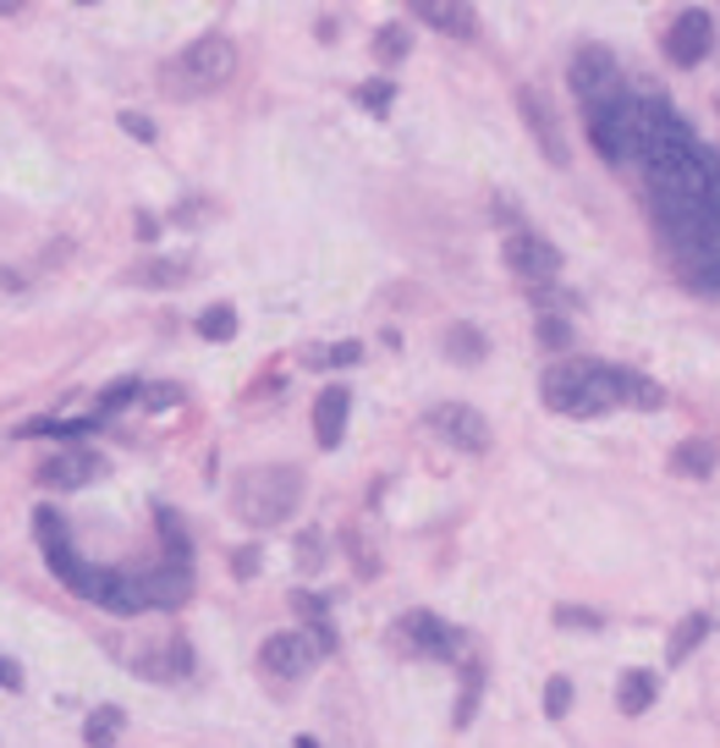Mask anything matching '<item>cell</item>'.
I'll list each match as a JSON object with an SVG mask.
<instances>
[{
	"mask_svg": "<svg viewBox=\"0 0 720 748\" xmlns=\"http://www.w3.org/2000/svg\"><path fill=\"white\" fill-rule=\"evenodd\" d=\"M347 413H352V391H347V386H325V391L313 397V441H319L325 451L341 447Z\"/></svg>",
	"mask_w": 720,
	"mask_h": 748,
	"instance_id": "obj_14",
	"label": "cell"
},
{
	"mask_svg": "<svg viewBox=\"0 0 720 748\" xmlns=\"http://www.w3.org/2000/svg\"><path fill=\"white\" fill-rule=\"evenodd\" d=\"M308 363H358V347H330V352H308Z\"/></svg>",
	"mask_w": 720,
	"mask_h": 748,
	"instance_id": "obj_35",
	"label": "cell"
},
{
	"mask_svg": "<svg viewBox=\"0 0 720 748\" xmlns=\"http://www.w3.org/2000/svg\"><path fill=\"white\" fill-rule=\"evenodd\" d=\"M319 660H325V655H319V644L308 638V627H281V633H270V638L259 644V666H265L270 677H281V683L308 677Z\"/></svg>",
	"mask_w": 720,
	"mask_h": 748,
	"instance_id": "obj_8",
	"label": "cell"
},
{
	"mask_svg": "<svg viewBox=\"0 0 720 748\" xmlns=\"http://www.w3.org/2000/svg\"><path fill=\"white\" fill-rule=\"evenodd\" d=\"M193 276V265L187 259H144V265H133L127 270V281L133 287H182Z\"/></svg>",
	"mask_w": 720,
	"mask_h": 748,
	"instance_id": "obj_19",
	"label": "cell"
},
{
	"mask_svg": "<svg viewBox=\"0 0 720 748\" xmlns=\"http://www.w3.org/2000/svg\"><path fill=\"white\" fill-rule=\"evenodd\" d=\"M33 534H39V545H44V551L66 545V529H61V518H55L50 506H39V512H33Z\"/></svg>",
	"mask_w": 720,
	"mask_h": 748,
	"instance_id": "obj_31",
	"label": "cell"
},
{
	"mask_svg": "<svg viewBox=\"0 0 720 748\" xmlns=\"http://www.w3.org/2000/svg\"><path fill=\"white\" fill-rule=\"evenodd\" d=\"M710 633V616H688V622H677V633H671V644H666V660L671 666H682L693 649H699V638Z\"/></svg>",
	"mask_w": 720,
	"mask_h": 748,
	"instance_id": "obj_25",
	"label": "cell"
},
{
	"mask_svg": "<svg viewBox=\"0 0 720 748\" xmlns=\"http://www.w3.org/2000/svg\"><path fill=\"white\" fill-rule=\"evenodd\" d=\"M232 573H237V578H254V573H259V551H237V556H232Z\"/></svg>",
	"mask_w": 720,
	"mask_h": 748,
	"instance_id": "obj_37",
	"label": "cell"
},
{
	"mask_svg": "<svg viewBox=\"0 0 720 748\" xmlns=\"http://www.w3.org/2000/svg\"><path fill=\"white\" fill-rule=\"evenodd\" d=\"M655 694H660V677H655V672H621V683H616V710H621V716H644V710L655 705Z\"/></svg>",
	"mask_w": 720,
	"mask_h": 748,
	"instance_id": "obj_18",
	"label": "cell"
},
{
	"mask_svg": "<svg viewBox=\"0 0 720 748\" xmlns=\"http://www.w3.org/2000/svg\"><path fill=\"white\" fill-rule=\"evenodd\" d=\"M144 402L148 408H165V402H176V391H171V386H160V391H144Z\"/></svg>",
	"mask_w": 720,
	"mask_h": 748,
	"instance_id": "obj_41",
	"label": "cell"
},
{
	"mask_svg": "<svg viewBox=\"0 0 720 748\" xmlns=\"http://www.w3.org/2000/svg\"><path fill=\"white\" fill-rule=\"evenodd\" d=\"M100 457L94 451H83V447H72V451H55V457H44L39 462V484L44 490H83L89 479H100Z\"/></svg>",
	"mask_w": 720,
	"mask_h": 748,
	"instance_id": "obj_12",
	"label": "cell"
},
{
	"mask_svg": "<svg viewBox=\"0 0 720 748\" xmlns=\"http://www.w3.org/2000/svg\"><path fill=\"white\" fill-rule=\"evenodd\" d=\"M116 738H122V710H116V705L89 710V721H83V744L89 748H116Z\"/></svg>",
	"mask_w": 720,
	"mask_h": 748,
	"instance_id": "obj_22",
	"label": "cell"
},
{
	"mask_svg": "<svg viewBox=\"0 0 720 748\" xmlns=\"http://www.w3.org/2000/svg\"><path fill=\"white\" fill-rule=\"evenodd\" d=\"M122 127H127L133 139H144V144H154V122H148V116H138V111H122Z\"/></svg>",
	"mask_w": 720,
	"mask_h": 748,
	"instance_id": "obj_36",
	"label": "cell"
},
{
	"mask_svg": "<svg viewBox=\"0 0 720 748\" xmlns=\"http://www.w3.org/2000/svg\"><path fill=\"white\" fill-rule=\"evenodd\" d=\"M0 688H11V694L22 688V666H17V660H6V655H0Z\"/></svg>",
	"mask_w": 720,
	"mask_h": 748,
	"instance_id": "obj_39",
	"label": "cell"
},
{
	"mask_svg": "<svg viewBox=\"0 0 720 748\" xmlns=\"http://www.w3.org/2000/svg\"><path fill=\"white\" fill-rule=\"evenodd\" d=\"M556 627H594V633H599V611H583V605H556Z\"/></svg>",
	"mask_w": 720,
	"mask_h": 748,
	"instance_id": "obj_34",
	"label": "cell"
},
{
	"mask_svg": "<svg viewBox=\"0 0 720 748\" xmlns=\"http://www.w3.org/2000/svg\"><path fill=\"white\" fill-rule=\"evenodd\" d=\"M567 710H573V683H567V677H551V683H545V716L562 721Z\"/></svg>",
	"mask_w": 720,
	"mask_h": 748,
	"instance_id": "obj_32",
	"label": "cell"
},
{
	"mask_svg": "<svg viewBox=\"0 0 720 748\" xmlns=\"http://www.w3.org/2000/svg\"><path fill=\"white\" fill-rule=\"evenodd\" d=\"M391 644L402 655H424V660H456L462 655V633L445 627L434 611H402L391 622Z\"/></svg>",
	"mask_w": 720,
	"mask_h": 748,
	"instance_id": "obj_6",
	"label": "cell"
},
{
	"mask_svg": "<svg viewBox=\"0 0 720 748\" xmlns=\"http://www.w3.org/2000/svg\"><path fill=\"white\" fill-rule=\"evenodd\" d=\"M573 341V325L562 319V314H539V347H551V352H562Z\"/></svg>",
	"mask_w": 720,
	"mask_h": 748,
	"instance_id": "obj_30",
	"label": "cell"
},
{
	"mask_svg": "<svg viewBox=\"0 0 720 748\" xmlns=\"http://www.w3.org/2000/svg\"><path fill=\"white\" fill-rule=\"evenodd\" d=\"M408 50H413V28H408V22H385V28L374 33V55H380V66H397Z\"/></svg>",
	"mask_w": 720,
	"mask_h": 748,
	"instance_id": "obj_24",
	"label": "cell"
},
{
	"mask_svg": "<svg viewBox=\"0 0 720 748\" xmlns=\"http://www.w3.org/2000/svg\"><path fill=\"white\" fill-rule=\"evenodd\" d=\"M237 78V44L226 39V33H204V39H193L165 72H160V83H165V94H176V100H198V94H215V89H226Z\"/></svg>",
	"mask_w": 720,
	"mask_h": 748,
	"instance_id": "obj_3",
	"label": "cell"
},
{
	"mask_svg": "<svg viewBox=\"0 0 720 748\" xmlns=\"http://www.w3.org/2000/svg\"><path fill=\"white\" fill-rule=\"evenodd\" d=\"M0 17H22V6L17 0H0Z\"/></svg>",
	"mask_w": 720,
	"mask_h": 748,
	"instance_id": "obj_42",
	"label": "cell"
},
{
	"mask_svg": "<svg viewBox=\"0 0 720 748\" xmlns=\"http://www.w3.org/2000/svg\"><path fill=\"white\" fill-rule=\"evenodd\" d=\"M133 397H144V386H138V380H122V386L100 391V413H116V408H127Z\"/></svg>",
	"mask_w": 720,
	"mask_h": 748,
	"instance_id": "obj_33",
	"label": "cell"
},
{
	"mask_svg": "<svg viewBox=\"0 0 720 748\" xmlns=\"http://www.w3.org/2000/svg\"><path fill=\"white\" fill-rule=\"evenodd\" d=\"M391 100H397V89H391L385 78H380V83H358V105H363V111L385 116V111H391Z\"/></svg>",
	"mask_w": 720,
	"mask_h": 748,
	"instance_id": "obj_29",
	"label": "cell"
},
{
	"mask_svg": "<svg viewBox=\"0 0 720 748\" xmlns=\"http://www.w3.org/2000/svg\"><path fill=\"white\" fill-rule=\"evenodd\" d=\"M440 347H445L451 363H484V352H490L484 330H473V325H451V330L440 336Z\"/></svg>",
	"mask_w": 720,
	"mask_h": 748,
	"instance_id": "obj_20",
	"label": "cell"
},
{
	"mask_svg": "<svg viewBox=\"0 0 720 748\" xmlns=\"http://www.w3.org/2000/svg\"><path fill=\"white\" fill-rule=\"evenodd\" d=\"M588 139L610 165H632L638 160V100H610L588 111Z\"/></svg>",
	"mask_w": 720,
	"mask_h": 748,
	"instance_id": "obj_5",
	"label": "cell"
},
{
	"mask_svg": "<svg viewBox=\"0 0 720 748\" xmlns=\"http://www.w3.org/2000/svg\"><path fill=\"white\" fill-rule=\"evenodd\" d=\"M302 468H287V462H265V468H248L232 479V512L254 529H276L287 523L291 512L302 506Z\"/></svg>",
	"mask_w": 720,
	"mask_h": 748,
	"instance_id": "obj_2",
	"label": "cell"
},
{
	"mask_svg": "<svg viewBox=\"0 0 720 748\" xmlns=\"http://www.w3.org/2000/svg\"><path fill=\"white\" fill-rule=\"evenodd\" d=\"M517 111H523V122H528V133L539 139V150H545V160L551 165H567L573 154H567V139H562V127H556V116H551V105L539 100V89H517Z\"/></svg>",
	"mask_w": 720,
	"mask_h": 748,
	"instance_id": "obj_13",
	"label": "cell"
},
{
	"mask_svg": "<svg viewBox=\"0 0 720 748\" xmlns=\"http://www.w3.org/2000/svg\"><path fill=\"white\" fill-rule=\"evenodd\" d=\"M154 523H160V534H165V551H171V567H187V556H193V545H187V529L176 523V512H171V506H160V512H154Z\"/></svg>",
	"mask_w": 720,
	"mask_h": 748,
	"instance_id": "obj_27",
	"label": "cell"
},
{
	"mask_svg": "<svg viewBox=\"0 0 720 748\" xmlns=\"http://www.w3.org/2000/svg\"><path fill=\"white\" fill-rule=\"evenodd\" d=\"M419 22L434 28V33H445V39H467L479 28L473 6H456V0H419Z\"/></svg>",
	"mask_w": 720,
	"mask_h": 748,
	"instance_id": "obj_17",
	"label": "cell"
},
{
	"mask_svg": "<svg viewBox=\"0 0 720 748\" xmlns=\"http://www.w3.org/2000/svg\"><path fill=\"white\" fill-rule=\"evenodd\" d=\"M616 386H621V408H660L666 402V391L655 380L632 375V369H616Z\"/></svg>",
	"mask_w": 720,
	"mask_h": 748,
	"instance_id": "obj_23",
	"label": "cell"
},
{
	"mask_svg": "<svg viewBox=\"0 0 720 748\" xmlns=\"http://www.w3.org/2000/svg\"><path fill=\"white\" fill-rule=\"evenodd\" d=\"M144 677H160V683H171V677H187L193 672V649H187V638L176 633V638H165V644H154L148 655L133 660Z\"/></svg>",
	"mask_w": 720,
	"mask_h": 748,
	"instance_id": "obj_16",
	"label": "cell"
},
{
	"mask_svg": "<svg viewBox=\"0 0 720 748\" xmlns=\"http://www.w3.org/2000/svg\"><path fill=\"white\" fill-rule=\"evenodd\" d=\"M567 83H573V94L583 100V111L621 100V66H616V55L605 44H583L577 50L573 66H567Z\"/></svg>",
	"mask_w": 720,
	"mask_h": 748,
	"instance_id": "obj_7",
	"label": "cell"
},
{
	"mask_svg": "<svg viewBox=\"0 0 720 748\" xmlns=\"http://www.w3.org/2000/svg\"><path fill=\"white\" fill-rule=\"evenodd\" d=\"M302 567H319L325 556H319V534H302V556H297Z\"/></svg>",
	"mask_w": 720,
	"mask_h": 748,
	"instance_id": "obj_40",
	"label": "cell"
},
{
	"mask_svg": "<svg viewBox=\"0 0 720 748\" xmlns=\"http://www.w3.org/2000/svg\"><path fill=\"white\" fill-rule=\"evenodd\" d=\"M671 473H682V479H710V473H716V447H710V441H682V447L671 451Z\"/></svg>",
	"mask_w": 720,
	"mask_h": 748,
	"instance_id": "obj_21",
	"label": "cell"
},
{
	"mask_svg": "<svg viewBox=\"0 0 720 748\" xmlns=\"http://www.w3.org/2000/svg\"><path fill=\"white\" fill-rule=\"evenodd\" d=\"M291 600H297V611L308 616V627H313V622H325V600L319 595H291Z\"/></svg>",
	"mask_w": 720,
	"mask_h": 748,
	"instance_id": "obj_38",
	"label": "cell"
},
{
	"mask_svg": "<svg viewBox=\"0 0 720 748\" xmlns=\"http://www.w3.org/2000/svg\"><path fill=\"white\" fill-rule=\"evenodd\" d=\"M479 688H484V672L473 666V672L462 677V699H456V710H451V721H456V727H467V721L479 716Z\"/></svg>",
	"mask_w": 720,
	"mask_h": 748,
	"instance_id": "obj_28",
	"label": "cell"
},
{
	"mask_svg": "<svg viewBox=\"0 0 720 748\" xmlns=\"http://www.w3.org/2000/svg\"><path fill=\"white\" fill-rule=\"evenodd\" d=\"M44 556H50V573H55L66 590H78L89 605L116 611V616H138V611H144L138 578L111 573V567H89V562H78V556H72V545H55V551H44Z\"/></svg>",
	"mask_w": 720,
	"mask_h": 748,
	"instance_id": "obj_4",
	"label": "cell"
},
{
	"mask_svg": "<svg viewBox=\"0 0 720 748\" xmlns=\"http://www.w3.org/2000/svg\"><path fill=\"white\" fill-rule=\"evenodd\" d=\"M424 424H430L445 447L467 451V457H484V451H490V424H484V413L467 408V402H434L430 413H424Z\"/></svg>",
	"mask_w": 720,
	"mask_h": 748,
	"instance_id": "obj_9",
	"label": "cell"
},
{
	"mask_svg": "<svg viewBox=\"0 0 720 748\" xmlns=\"http://www.w3.org/2000/svg\"><path fill=\"white\" fill-rule=\"evenodd\" d=\"M198 336H204V341H232V336H237V308H232V303H209V308L198 314Z\"/></svg>",
	"mask_w": 720,
	"mask_h": 748,
	"instance_id": "obj_26",
	"label": "cell"
},
{
	"mask_svg": "<svg viewBox=\"0 0 720 748\" xmlns=\"http://www.w3.org/2000/svg\"><path fill=\"white\" fill-rule=\"evenodd\" d=\"M501 259H506V270L512 276H523V281H534V287H545V281H556L562 276V254L539 237V232H506V243H501Z\"/></svg>",
	"mask_w": 720,
	"mask_h": 748,
	"instance_id": "obj_10",
	"label": "cell"
},
{
	"mask_svg": "<svg viewBox=\"0 0 720 748\" xmlns=\"http://www.w3.org/2000/svg\"><path fill=\"white\" fill-rule=\"evenodd\" d=\"M138 595H144V605L176 611V605H187V595H193V573H187V567H160V573H144V578H138Z\"/></svg>",
	"mask_w": 720,
	"mask_h": 748,
	"instance_id": "obj_15",
	"label": "cell"
},
{
	"mask_svg": "<svg viewBox=\"0 0 720 748\" xmlns=\"http://www.w3.org/2000/svg\"><path fill=\"white\" fill-rule=\"evenodd\" d=\"M539 402L567 419H599V413L621 408V386H616V369L599 358H562L545 369Z\"/></svg>",
	"mask_w": 720,
	"mask_h": 748,
	"instance_id": "obj_1",
	"label": "cell"
},
{
	"mask_svg": "<svg viewBox=\"0 0 720 748\" xmlns=\"http://www.w3.org/2000/svg\"><path fill=\"white\" fill-rule=\"evenodd\" d=\"M710 44H716V28H710V11H682L677 22H671V33H666V55L677 61V66H699L704 55H710Z\"/></svg>",
	"mask_w": 720,
	"mask_h": 748,
	"instance_id": "obj_11",
	"label": "cell"
}]
</instances>
